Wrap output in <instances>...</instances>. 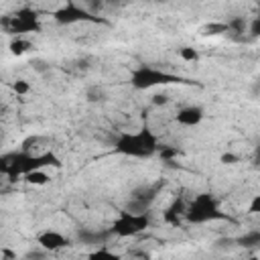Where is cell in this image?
<instances>
[{
	"label": "cell",
	"instance_id": "cell-1",
	"mask_svg": "<svg viewBox=\"0 0 260 260\" xmlns=\"http://www.w3.org/2000/svg\"><path fill=\"white\" fill-rule=\"evenodd\" d=\"M43 167L61 169V160L55 152H43V154H30L26 150L20 152H6L0 156V173L6 175L10 181H16L18 177H26L32 171H39Z\"/></svg>",
	"mask_w": 260,
	"mask_h": 260
},
{
	"label": "cell",
	"instance_id": "cell-2",
	"mask_svg": "<svg viewBox=\"0 0 260 260\" xmlns=\"http://www.w3.org/2000/svg\"><path fill=\"white\" fill-rule=\"evenodd\" d=\"M114 152L132 158H150L158 152V142L156 136L142 126L138 132H120L114 142Z\"/></svg>",
	"mask_w": 260,
	"mask_h": 260
},
{
	"label": "cell",
	"instance_id": "cell-3",
	"mask_svg": "<svg viewBox=\"0 0 260 260\" xmlns=\"http://www.w3.org/2000/svg\"><path fill=\"white\" fill-rule=\"evenodd\" d=\"M185 219L189 223H207V221H219V219H228L230 221V215L223 213L217 207V201H215V197L211 193H199L189 203Z\"/></svg>",
	"mask_w": 260,
	"mask_h": 260
},
{
	"label": "cell",
	"instance_id": "cell-4",
	"mask_svg": "<svg viewBox=\"0 0 260 260\" xmlns=\"http://www.w3.org/2000/svg\"><path fill=\"white\" fill-rule=\"evenodd\" d=\"M183 81L179 75L167 73L162 69L150 67V65H140L130 73V83L134 89H150L156 85H169V83H177Z\"/></svg>",
	"mask_w": 260,
	"mask_h": 260
},
{
	"label": "cell",
	"instance_id": "cell-5",
	"mask_svg": "<svg viewBox=\"0 0 260 260\" xmlns=\"http://www.w3.org/2000/svg\"><path fill=\"white\" fill-rule=\"evenodd\" d=\"M148 225H150V213H130L124 209L114 219L110 232L112 236H118V238H132L142 234Z\"/></svg>",
	"mask_w": 260,
	"mask_h": 260
},
{
	"label": "cell",
	"instance_id": "cell-6",
	"mask_svg": "<svg viewBox=\"0 0 260 260\" xmlns=\"http://www.w3.org/2000/svg\"><path fill=\"white\" fill-rule=\"evenodd\" d=\"M2 28L6 32H12V35H22V32H39L41 30V22H39V14L30 8V6H24V8H18L12 16H4L0 20Z\"/></svg>",
	"mask_w": 260,
	"mask_h": 260
},
{
	"label": "cell",
	"instance_id": "cell-7",
	"mask_svg": "<svg viewBox=\"0 0 260 260\" xmlns=\"http://www.w3.org/2000/svg\"><path fill=\"white\" fill-rule=\"evenodd\" d=\"M53 18H55L59 24H75V22H98V24H108L106 18L93 14L91 10H87L85 6L75 4V2H65L61 8L55 10Z\"/></svg>",
	"mask_w": 260,
	"mask_h": 260
},
{
	"label": "cell",
	"instance_id": "cell-8",
	"mask_svg": "<svg viewBox=\"0 0 260 260\" xmlns=\"http://www.w3.org/2000/svg\"><path fill=\"white\" fill-rule=\"evenodd\" d=\"M37 244L41 248L49 250V252H57L61 248H67L71 244V240L67 236H63L61 232H57V230H45L37 236Z\"/></svg>",
	"mask_w": 260,
	"mask_h": 260
},
{
	"label": "cell",
	"instance_id": "cell-9",
	"mask_svg": "<svg viewBox=\"0 0 260 260\" xmlns=\"http://www.w3.org/2000/svg\"><path fill=\"white\" fill-rule=\"evenodd\" d=\"M187 207H189V203H187L183 197H177V199L162 211V221H165V223H171V225H179L181 219H183L185 213H187Z\"/></svg>",
	"mask_w": 260,
	"mask_h": 260
},
{
	"label": "cell",
	"instance_id": "cell-10",
	"mask_svg": "<svg viewBox=\"0 0 260 260\" xmlns=\"http://www.w3.org/2000/svg\"><path fill=\"white\" fill-rule=\"evenodd\" d=\"M175 120L181 124V126H199L201 120H203V108L199 106H185L177 112Z\"/></svg>",
	"mask_w": 260,
	"mask_h": 260
},
{
	"label": "cell",
	"instance_id": "cell-11",
	"mask_svg": "<svg viewBox=\"0 0 260 260\" xmlns=\"http://www.w3.org/2000/svg\"><path fill=\"white\" fill-rule=\"evenodd\" d=\"M110 236H112L110 230H108V232H98V230H87V228H83V230L77 232V240H79L81 244H85V246H98V244H104Z\"/></svg>",
	"mask_w": 260,
	"mask_h": 260
},
{
	"label": "cell",
	"instance_id": "cell-12",
	"mask_svg": "<svg viewBox=\"0 0 260 260\" xmlns=\"http://www.w3.org/2000/svg\"><path fill=\"white\" fill-rule=\"evenodd\" d=\"M201 37H219V35H228V22H207L199 28Z\"/></svg>",
	"mask_w": 260,
	"mask_h": 260
},
{
	"label": "cell",
	"instance_id": "cell-13",
	"mask_svg": "<svg viewBox=\"0 0 260 260\" xmlns=\"http://www.w3.org/2000/svg\"><path fill=\"white\" fill-rule=\"evenodd\" d=\"M236 244L242 246V248H256V246H260V230H250V232L242 234L236 240Z\"/></svg>",
	"mask_w": 260,
	"mask_h": 260
},
{
	"label": "cell",
	"instance_id": "cell-14",
	"mask_svg": "<svg viewBox=\"0 0 260 260\" xmlns=\"http://www.w3.org/2000/svg\"><path fill=\"white\" fill-rule=\"evenodd\" d=\"M248 20L244 16H234L232 20H228V32L232 35H244L248 30Z\"/></svg>",
	"mask_w": 260,
	"mask_h": 260
},
{
	"label": "cell",
	"instance_id": "cell-15",
	"mask_svg": "<svg viewBox=\"0 0 260 260\" xmlns=\"http://www.w3.org/2000/svg\"><path fill=\"white\" fill-rule=\"evenodd\" d=\"M85 260H124V258H122L120 254L108 250V248H98V250H93Z\"/></svg>",
	"mask_w": 260,
	"mask_h": 260
},
{
	"label": "cell",
	"instance_id": "cell-16",
	"mask_svg": "<svg viewBox=\"0 0 260 260\" xmlns=\"http://www.w3.org/2000/svg\"><path fill=\"white\" fill-rule=\"evenodd\" d=\"M8 47H10V53H12V55H16V57H18V55H22V53H26L28 49H32V45H30L28 41H24V39H20V37H16V39H12Z\"/></svg>",
	"mask_w": 260,
	"mask_h": 260
},
{
	"label": "cell",
	"instance_id": "cell-17",
	"mask_svg": "<svg viewBox=\"0 0 260 260\" xmlns=\"http://www.w3.org/2000/svg\"><path fill=\"white\" fill-rule=\"evenodd\" d=\"M179 154H181V150H179L177 146H169V144L158 146V156H160L165 162H173V160H175Z\"/></svg>",
	"mask_w": 260,
	"mask_h": 260
},
{
	"label": "cell",
	"instance_id": "cell-18",
	"mask_svg": "<svg viewBox=\"0 0 260 260\" xmlns=\"http://www.w3.org/2000/svg\"><path fill=\"white\" fill-rule=\"evenodd\" d=\"M49 175L43 171V169H39V171H32V173H28L26 177H24V181L26 183H30V185H47L49 183Z\"/></svg>",
	"mask_w": 260,
	"mask_h": 260
},
{
	"label": "cell",
	"instance_id": "cell-19",
	"mask_svg": "<svg viewBox=\"0 0 260 260\" xmlns=\"http://www.w3.org/2000/svg\"><path fill=\"white\" fill-rule=\"evenodd\" d=\"M179 57L183 61H187V63H195V61H199V51L193 49V47H181L179 49Z\"/></svg>",
	"mask_w": 260,
	"mask_h": 260
},
{
	"label": "cell",
	"instance_id": "cell-20",
	"mask_svg": "<svg viewBox=\"0 0 260 260\" xmlns=\"http://www.w3.org/2000/svg\"><path fill=\"white\" fill-rule=\"evenodd\" d=\"M12 89H14V93H18V95H26V93L30 91V85H28L26 79H16V81L12 83Z\"/></svg>",
	"mask_w": 260,
	"mask_h": 260
},
{
	"label": "cell",
	"instance_id": "cell-21",
	"mask_svg": "<svg viewBox=\"0 0 260 260\" xmlns=\"http://www.w3.org/2000/svg\"><path fill=\"white\" fill-rule=\"evenodd\" d=\"M150 102H152V106H167L169 102H171V98H169V93H160V91H156V93H152V98H150Z\"/></svg>",
	"mask_w": 260,
	"mask_h": 260
},
{
	"label": "cell",
	"instance_id": "cell-22",
	"mask_svg": "<svg viewBox=\"0 0 260 260\" xmlns=\"http://www.w3.org/2000/svg\"><path fill=\"white\" fill-rule=\"evenodd\" d=\"M248 32H250L252 37H260V12L250 20V24H248Z\"/></svg>",
	"mask_w": 260,
	"mask_h": 260
},
{
	"label": "cell",
	"instance_id": "cell-23",
	"mask_svg": "<svg viewBox=\"0 0 260 260\" xmlns=\"http://www.w3.org/2000/svg\"><path fill=\"white\" fill-rule=\"evenodd\" d=\"M238 160H240V156L234 154V152H223V154L219 156V162H221V165H236Z\"/></svg>",
	"mask_w": 260,
	"mask_h": 260
},
{
	"label": "cell",
	"instance_id": "cell-24",
	"mask_svg": "<svg viewBox=\"0 0 260 260\" xmlns=\"http://www.w3.org/2000/svg\"><path fill=\"white\" fill-rule=\"evenodd\" d=\"M248 213L260 215V193L252 197V201H250V205H248Z\"/></svg>",
	"mask_w": 260,
	"mask_h": 260
},
{
	"label": "cell",
	"instance_id": "cell-25",
	"mask_svg": "<svg viewBox=\"0 0 260 260\" xmlns=\"http://www.w3.org/2000/svg\"><path fill=\"white\" fill-rule=\"evenodd\" d=\"M87 100H89V102L102 100V89H100V87H91V89L87 91Z\"/></svg>",
	"mask_w": 260,
	"mask_h": 260
},
{
	"label": "cell",
	"instance_id": "cell-26",
	"mask_svg": "<svg viewBox=\"0 0 260 260\" xmlns=\"http://www.w3.org/2000/svg\"><path fill=\"white\" fill-rule=\"evenodd\" d=\"M254 165H260V146H256L254 150Z\"/></svg>",
	"mask_w": 260,
	"mask_h": 260
},
{
	"label": "cell",
	"instance_id": "cell-27",
	"mask_svg": "<svg viewBox=\"0 0 260 260\" xmlns=\"http://www.w3.org/2000/svg\"><path fill=\"white\" fill-rule=\"evenodd\" d=\"M248 260H260V258H258V256H256V254H252V256H250V258H248Z\"/></svg>",
	"mask_w": 260,
	"mask_h": 260
}]
</instances>
